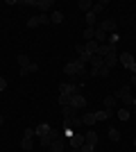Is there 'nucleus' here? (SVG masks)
<instances>
[{"mask_svg": "<svg viewBox=\"0 0 136 152\" xmlns=\"http://www.w3.org/2000/svg\"><path fill=\"white\" fill-rule=\"evenodd\" d=\"M113 95H116V100H118V102H123V107H125V109L134 104V95H132V89H129V86H123V89H118Z\"/></svg>", "mask_w": 136, "mask_h": 152, "instance_id": "1", "label": "nucleus"}, {"mask_svg": "<svg viewBox=\"0 0 136 152\" xmlns=\"http://www.w3.org/2000/svg\"><path fill=\"white\" fill-rule=\"evenodd\" d=\"M64 73L66 75H73V77H79L82 73H86V68H84V64L79 61V59H75V61H68L64 66Z\"/></svg>", "mask_w": 136, "mask_h": 152, "instance_id": "2", "label": "nucleus"}, {"mask_svg": "<svg viewBox=\"0 0 136 152\" xmlns=\"http://www.w3.org/2000/svg\"><path fill=\"white\" fill-rule=\"evenodd\" d=\"M118 64H123L132 75H136V59H134L132 52H120V55H118Z\"/></svg>", "mask_w": 136, "mask_h": 152, "instance_id": "3", "label": "nucleus"}, {"mask_svg": "<svg viewBox=\"0 0 136 152\" xmlns=\"http://www.w3.org/2000/svg\"><path fill=\"white\" fill-rule=\"evenodd\" d=\"M39 25H50V16L48 14H36L27 18V27H39Z\"/></svg>", "mask_w": 136, "mask_h": 152, "instance_id": "4", "label": "nucleus"}, {"mask_svg": "<svg viewBox=\"0 0 136 152\" xmlns=\"http://www.w3.org/2000/svg\"><path fill=\"white\" fill-rule=\"evenodd\" d=\"M27 5H32V7H36V9H41V12H50L52 7H55V2L52 0H25Z\"/></svg>", "mask_w": 136, "mask_h": 152, "instance_id": "5", "label": "nucleus"}, {"mask_svg": "<svg viewBox=\"0 0 136 152\" xmlns=\"http://www.w3.org/2000/svg\"><path fill=\"white\" fill-rule=\"evenodd\" d=\"M71 107L75 109V111H79V109H86V98H84L82 93L71 95Z\"/></svg>", "mask_w": 136, "mask_h": 152, "instance_id": "6", "label": "nucleus"}, {"mask_svg": "<svg viewBox=\"0 0 136 152\" xmlns=\"http://www.w3.org/2000/svg\"><path fill=\"white\" fill-rule=\"evenodd\" d=\"M82 145H84V134L75 132L71 139H68V148H71V150H79Z\"/></svg>", "mask_w": 136, "mask_h": 152, "instance_id": "7", "label": "nucleus"}, {"mask_svg": "<svg viewBox=\"0 0 136 152\" xmlns=\"http://www.w3.org/2000/svg\"><path fill=\"white\" fill-rule=\"evenodd\" d=\"M111 52H118V43L107 41V43H102L100 48H97V55H100V57H107V55H111Z\"/></svg>", "mask_w": 136, "mask_h": 152, "instance_id": "8", "label": "nucleus"}, {"mask_svg": "<svg viewBox=\"0 0 136 152\" xmlns=\"http://www.w3.org/2000/svg\"><path fill=\"white\" fill-rule=\"evenodd\" d=\"M59 93L75 95V93H79V86H77V84H71V82H61V84H59Z\"/></svg>", "mask_w": 136, "mask_h": 152, "instance_id": "9", "label": "nucleus"}, {"mask_svg": "<svg viewBox=\"0 0 136 152\" xmlns=\"http://www.w3.org/2000/svg\"><path fill=\"white\" fill-rule=\"evenodd\" d=\"M59 136H61V132H59V129H52L50 134H45V136H41V139H39V143H41L43 148H50V143H52V141H57Z\"/></svg>", "mask_w": 136, "mask_h": 152, "instance_id": "10", "label": "nucleus"}, {"mask_svg": "<svg viewBox=\"0 0 136 152\" xmlns=\"http://www.w3.org/2000/svg\"><path fill=\"white\" fill-rule=\"evenodd\" d=\"M66 145H68V141H66V136L61 134L57 141L50 143V152H66Z\"/></svg>", "mask_w": 136, "mask_h": 152, "instance_id": "11", "label": "nucleus"}, {"mask_svg": "<svg viewBox=\"0 0 136 152\" xmlns=\"http://www.w3.org/2000/svg\"><path fill=\"white\" fill-rule=\"evenodd\" d=\"M97 27H102L107 34H113V32H116V20H113V18H107V20H102Z\"/></svg>", "mask_w": 136, "mask_h": 152, "instance_id": "12", "label": "nucleus"}, {"mask_svg": "<svg viewBox=\"0 0 136 152\" xmlns=\"http://www.w3.org/2000/svg\"><path fill=\"white\" fill-rule=\"evenodd\" d=\"M75 50H77V55H79V61H82V64H86V61H91V57H93V55H89V52H86L84 50V45H82V43H77V45H75Z\"/></svg>", "mask_w": 136, "mask_h": 152, "instance_id": "13", "label": "nucleus"}, {"mask_svg": "<svg viewBox=\"0 0 136 152\" xmlns=\"http://www.w3.org/2000/svg\"><path fill=\"white\" fill-rule=\"evenodd\" d=\"M104 66H107V68H116L118 66V52H111V55H107V57H104Z\"/></svg>", "mask_w": 136, "mask_h": 152, "instance_id": "14", "label": "nucleus"}, {"mask_svg": "<svg viewBox=\"0 0 136 152\" xmlns=\"http://www.w3.org/2000/svg\"><path fill=\"white\" fill-rule=\"evenodd\" d=\"M34 132H36V136L41 139V136H45V134H50V132H52V127L48 125V123H39V125L34 127Z\"/></svg>", "mask_w": 136, "mask_h": 152, "instance_id": "15", "label": "nucleus"}, {"mask_svg": "<svg viewBox=\"0 0 136 152\" xmlns=\"http://www.w3.org/2000/svg\"><path fill=\"white\" fill-rule=\"evenodd\" d=\"M97 139H100V136H97V132H93V129H89V132L84 134V143H89V145H93V148L97 145Z\"/></svg>", "mask_w": 136, "mask_h": 152, "instance_id": "16", "label": "nucleus"}, {"mask_svg": "<svg viewBox=\"0 0 136 152\" xmlns=\"http://www.w3.org/2000/svg\"><path fill=\"white\" fill-rule=\"evenodd\" d=\"M93 114H95V121L100 123V121H109V118L116 114V111H109V109H100V111H93Z\"/></svg>", "mask_w": 136, "mask_h": 152, "instance_id": "17", "label": "nucleus"}, {"mask_svg": "<svg viewBox=\"0 0 136 152\" xmlns=\"http://www.w3.org/2000/svg\"><path fill=\"white\" fill-rule=\"evenodd\" d=\"M104 109H109V111H116V109H118L116 95H107V98H104Z\"/></svg>", "mask_w": 136, "mask_h": 152, "instance_id": "18", "label": "nucleus"}, {"mask_svg": "<svg viewBox=\"0 0 136 152\" xmlns=\"http://www.w3.org/2000/svg\"><path fill=\"white\" fill-rule=\"evenodd\" d=\"M93 39H95L97 43L102 45V43H107V41H109V34H107L102 27H95V37H93Z\"/></svg>", "mask_w": 136, "mask_h": 152, "instance_id": "19", "label": "nucleus"}, {"mask_svg": "<svg viewBox=\"0 0 136 152\" xmlns=\"http://www.w3.org/2000/svg\"><path fill=\"white\" fill-rule=\"evenodd\" d=\"M20 148L25 152H32V148H34V136H23L20 139Z\"/></svg>", "mask_w": 136, "mask_h": 152, "instance_id": "20", "label": "nucleus"}, {"mask_svg": "<svg viewBox=\"0 0 136 152\" xmlns=\"http://www.w3.org/2000/svg\"><path fill=\"white\" fill-rule=\"evenodd\" d=\"M95 114H93V111H86L84 116H82V125H86V127H93L95 125Z\"/></svg>", "mask_w": 136, "mask_h": 152, "instance_id": "21", "label": "nucleus"}, {"mask_svg": "<svg viewBox=\"0 0 136 152\" xmlns=\"http://www.w3.org/2000/svg\"><path fill=\"white\" fill-rule=\"evenodd\" d=\"M97 48H100V43H97L95 39H91V41H86V45H84V50L89 52V55H97Z\"/></svg>", "mask_w": 136, "mask_h": 152, "instance_id": "22", "label": "nucleus"}, {"mask_svg": "<svg viewBox=\"0 0 136 152\" xmlns=\"http://www.w3.org/2000/svg\"><path fill=\"white\" fill-rule=\"evenodd\" d=\"M116 116L120 118V121H129V118H132V111H129V109H125V107H118L116 109Z\"/></svg>", "mask_w": 136, "mask_h": 152, "instance_id": "23", "label": "nucleus"}, {"mask_svg": "<svg viewBox=\"0 0 136 152\" xmlns=\"http://www.w3.org/2000/svg\"><path fill=\"white\" fill-rule=\"evenodd\" d=\"M61 20H64V14L59 12V9H55V12H50V23H52V25H59Z\"/></svg>", "mask_w": 136, "mask_h": 152, "instance_id": "24", "label": "nucleus"}, {"mask_svg": "<svg viewBox=\"0 0 136 152\" xmlns=\"http://www.w3.org/2000/svg\"><path fill=\"white\" fill-rule=\"evenodd\" d=\"M89 64H91V68H102V66H104V57H100V55H93Z\"/></svg>", "mask_w": 136, "mask_h": 152, "instance_id": "25", "label": "nucleus"}, {"mask_svg": "<svg viewBox=\"0 0 136 152\" xmlns=\"http://www.w3.org/2000/svg\"><path fill=\"white\" fill-rule=\"evenodd\" d=\"M30 73H39V64H30L27 68H20V77H25V75H30Z\"/></svg>", "mask_w": 136, "mask_h": 152, "instance_id": "26", "label": "nucleus"}, {"mask_svg": "<svg viewBox=\"0 0 136 152\" xmlns=\"http://www.w3.org/2000/svg\"><path fill=\"white\" fill-rule=\"evenodd\" d=\"M77 7H79V9H82L84 14H89L91 9H93V2H91V0H79V2H77Z\"/></svg>", "mask_w": 136, "mask_h": 152, "instance_id": "27", "label": "nucleus"}, {"mask_svg": "<svg viewBox=\"0 0 136 152\" xmlns=\"http://www.w3.org/2000/svg\"><path fill=\"white\" fill-rule=\"evenodd\" d=\"M86 27H97V16L93 12L86 14Z\"/></svg>", "mask_w": 136, "mask_h": 152, "instance_id": "28", "label": "nucleus"}, {"mask_svg": "<svg viewBox=\"0 0 136 152\" xmlns=\"http://www.w3.org/2000/svg\"><path fill=\"white\" fill-rule=\"evenodd\" d=\"M104 7H107V0H100V2H93V9H91V12L95 14H100V12H104Z\"/></svg>", "mask_w": 136, "mask_h": 152, "instance_id": "29", "label": "nucleus"}, {"mask_svg": "<svg viewBox=\"0 0 136 152\" xmlns=\"http://www.w3.org/2000/svg\"><path fill=\"white\" fill-rule=\"evenodd\" d=\"M16 61H18V66H20V68H27V66L32 64L27 55H18V57H16Z\"/></svg>", "mask_w": 136, "mask_h": 152, "instance_id": "30", "label": "nucleus"}, {"mask_svg": "<svg viewBox=\"0 0 136 152\" xmlns=\"http://www.w3.org/2000/svg\"><path fill=\"white\" fill-rule=\"evenodd\" d=\"M107 136H109L111 141H116V143L120 141V132H118L116 127H109V132H107Z\"/></svg>", "mask_w": 136, "mask_h": 152, "instance_id": "31", "label": "nucleus"}, {"mask_svg": "<svg viewBox=\"0 0 136 152\" xmlns=\"http://www.w3.org/2000/svg\"><path fill=\"white\" fill-rule=\"evenodd\" d=\"M93 37H95V27H84V39L86 41H91Z\"/></svg>", "mask_w": 136, "mask_h": 152, "instance_id": "32", "label": "nucleus"}, {"mask_svg": "<svg viewBox=\"0 0 136 152\" xmlns=\"http://www.w3.org/2000/svg\"><path fill=\"white\" fill-rule=\"evenodd\" d=\"M59 104H61V107L71 104V95H64V93H59Z\"/></svg>", "mask_w": 136, "mask_h": 152, "instance_id": "33", "label": "nucleus"}, {"mask_svg": "<svg viewBox=\"0 0 136 152\" xmlns=\"http://www.w3.org/2000/svg\"><path fill=\"white\" fill-rule=\"evenodd\" d=\"M109 73H111V70L107 68V66H102V68H97V77H104V80H107V77H109Z\"/></svg>", "mask_w": 136, "mask_h": 152, "instance_id": "34", "label": "nucleus"}, {"mask_svg": "<svg viewBox=\"0 0 136 152\" xmlns=\"http://www.w3.org/2000/svg\"><path fill=\"white\" fill-rule=\"evenodd\" d=\"M79 152H95V148H93V145H89V143H84V145L79 148Z\"/></svg>", "mask_w": 136, "mask_h": 152, "instance_id": "35", "label": "nucleus"}, {"mask_svg": "<svg viewBox=\"0 0 136 152\" xmlns=\"http://www.w3.org/2000/svg\"><path fill=\"white\" fill-rule=\"evenodd\" d=\"M118 39H120V37H118V32H113V34H109V41H111V43H118Z\"/></svg>", "mask_w": 136, "mask_h": 152, "instance_id": "36", "label": "nucleus"}, {"mask_svg": "<svg viewBox=\"0 0 136 152\" xmlns=\"http://www.w3.org/2000/svg\"><path fill=\"white\" fill-rule=\"evenodd\" d=\"M7 89V80H2V77H0V91H5Z\"/></svg>", "mask_w": 136, "mask_h": 152, "instance_id": "37", "label": "nucleus"}, {"mask_svg": "<svg viewBox=\"0 0 136 152\" xmlns=\"http://www.w3.org/2000/svg\"><path fill=\"white\" fill-rule=\"evenodd\" d=\"M5 125V116H0V127Z\"/></svg>", "mask_w": 136, "mask_h": 152, "instance_id": "38", "label": "nucleus"}, {"mask_svg": "<svg viewBox=\"0 0 136 152\" xmlns=\"http://www.w3.org/2000/svg\"><path fill=\"white\" fill-rule=\"evenodd\" d=\"M132 109H134V116H136V98H134V104H132Z\"/></svg>", "mask_w": 136, "mask_h": 152, "instance_id": "39", "label": "nucleus"}, {"mask_svg": "<svg viewBox=\"0 0 136 152\" xmlns=\"http://www.w3.org/2000/svg\"><path fill=\"white\" fill-rule=\"evenodd\" d=\"M132 84H134V86H136V75H134V77H132Z\"/></svg>", "mask_w": 136, "mask_h": 152, "instance_id": "40", "label": "nucleus"}, {"mask_svg": "<svg viewBox=\"0 0 136 152\" xmlns=\"http://www.w3.org/2000/svg\"><path fill=\"white\" fill-rule=\"evenodd\" d=\"M68 152H79V150H71V148H68Z\"/></svg>", "mask_w": 136, "mask_h": 152, "instance_id": "41", "label": "nucleus"}, {"mask_svg": "<svg viewBox=\"0 0 136 152\" xmlns=\"http://www.w3.org/2000/svg\"><path fill=\"white\" fill-rule=\"evenodd\" d=\"M134 134H136V132H134ZM134 148H136V136H134Z\"/></svg>", "mask_w": 136, "mask_h": 152, "instance_id": "42", "label": "nucleus"}, {"mask_svg": "<svg viewBox=\"0 0 136 152\" xmlns=\"http://www.w3.org/2000/svg\"><path fill=\"white\" fill-rule=\"evenodd\" d=\"M95 152H97V150H95Z\"/></svg>", "mask_w": 136, "mask_h": 152, "instance_id": "43", "label": "nucleus"}]
</instances>
